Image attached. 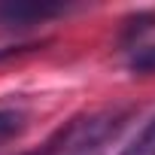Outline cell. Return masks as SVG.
Returning <instances> with one entry per match:
<instances>
[{"mask_svg":"<svg viewBox=\"0 0 155 155\" xmlns=\"http://www.w3.org/2000/svg\"><path fill=\"white\" fill-rule=\"evenodd\" d=\"M64 3H46V0H6L0 3V28H31L46 18L64 15Z\"/></svg>","mask_w":155,"mask_h":155,"instance_id":"7a4b0ae2","label":"cell"},{"mask_svg":"<svg viewBox=\"0 0 155 155\" xmlns=\"http://www.w3.org/2000/svg\"><path fill=\"white\" fill-rule=\"evenodd\" d=\"M122 155H155V119L134 137L131 146L122 149Z\"/></svg>","mask_w":155,"mask_h":155,"instance_id":"5b68a950","label":"cell"},{"mask_svg":"<svg viewBox=\"0 0 155 155\" xmlns=\"http://www.w3.org/2000/svg\"><path fill=\"white\" fill-rule=\"evenodd\" d=\"M128 70L137 73V76H152L155 73V43L134 49L131 58H128Z\"/></svg>","mask_w":155,"mask_h":155,"instance_id":"277c9868","label":"cell"},{"mask_svg":"<svg viewBox=\"0 0 155 155\" xmlns=\"http://www.w3.org/2000/svg\"><path fill=\"white\" fill-rule=\"evenodd\" d=\"M25 125H28V116H25L21 110H15V107L0 110V146L9 143L12 137H18V134L25 131Z\"/></svg>","mask_w":155,"mask_h":155,"instance_id":"3957f363","label":"cell"},{"mask_svg":"<svg viewBox=\"0 0 155 155\" xmlns=\"http://www.w3.org/2000/svg\"><path fill=\"white\" fill-rule=\"evenodd\" d=\"M122 125L119 113H88V116H76L70 119L64 128H58L40 149L25 152V155H85L91 149H97L110 134H116V128Z\"/></svg>","mask_w":155,"mask_h":155,"instance_id":"6da1fadb","label":"cell"}]
</instances>
